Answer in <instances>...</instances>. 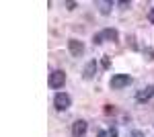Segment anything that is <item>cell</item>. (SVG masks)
Instances as JSON below:
<instances>
[{
    "label": "cell",
    "instance_id": "14",
    "mask_svg": "<svg viewBox=\"0 0 154 137\" xmlns=\"http://www.w3.org/2000/svg\"><path fill=\"white\" fill-rule=\"evenodd\" d=\"M66 6H68V8L72 10V8H76V2H66Z\"/></svg>",
    "mask_w": 154,
    "mask_h": 137
},
{
    "label": "cell",
    "instance_id": "8",
    "mask_svg": "<svg viewBox=\"0 0 154 137\" xmlns=\"http://www.w3.org/2000/svg\"><path fill=\"white\" fill-rule=\"evenodd\" d=\"M95 74H97V61H95V59H91V61L84 66V70H82V78H84V80H93Z\"/></svg>",
    "mask_w": 154,
    "mask_h": 137
},
{
    "label": "cell",
    "instance_id": "4",
    "mask_svg": "<svg viewBox=\"0 0 154 137\" xmlns=\"http://www.w3.org/2000/svg\"><path fill=\"white\" fill-rule=\"evenodd\" d=\"M70 104H72V98L66 92H58V94L54 96V106H56V111H66V109H70Z\"/></svg>",
    "mask_w": 154,
    "mask_h": 137
},
{
    "label": "cell",
    "instance_id": "12",
    "mask_svg": "<svg viewBox=\"0 0 154 137\" xmlns=\"http://www.w3.org/2000/svg\"><path fill=\"white\" fill-rule=\"evenodd\" d=\"M148 21H150V23L154 25V6L150 8V10H148Z\"/></svg>",
    "mask_w": 154,
    "mask_h": 137
},
{
    "label": "cell",
    "instance_id": "5",
    "mask_svg": "<svg viewBox=\"0 0 154 137\" xmlns=\"http://www.w3.org/2000/svg\"><path fill=\"white\" fill-rule=\"evenodd\" d=\"M86 129H88V123L84 119H76L72 123V137H84L86 135Z\"/></svg>",
    "mask_w": 154,
    "mask_h": 137
},
{
    "label": "cell",
    "instance_id": "6",
    "mask_svg": "<svg viewBox=\"0 0 154 137\" xmlns=\"http://www.w3.org/2000/svg\"><path fill=\"white\" fill-rule=\"evenodd\" d=\"M152 96H154V84H150V86H146V88L136 92V100H138V103H146V100H150Z\"/></svg>",
    "mask_w": 154,
    "mask_h": 137
},
{
    "label": "cell",
    "instance_id": "10",
    "mask_svg": "<svg viewBox=\"0 0 154 137\" xmlns=\"http://www.w3.org/2000/svg\"><path fill=\"white\" fill-rule=\"evenodd\" d=\"M99 137H117V129H115V127L103 129V131H99Z\"/></svg>",
    "mask_w": 154,
    "mask_h": 137
},
{
    "label": "cell",
    "instance_id": "13",
    "mask_svg": "<svg viewBox=\"0 0 154 137\" xmlns=\"http://www.w3.org/2000/svg\"><path fill=\"white\" fill-rule=\"evenodd\" d=\"M131 137H146V135H144L142 131H134V133H131Z\"/></svg>",
    "mask_w": 154,
    "mask_h": 137
},
{
    "label": "cell",
    "instance_id": "1",
    "mask_svg": "<svg viewBox=\"0 0 154 137\" xmlns=\"http://www.w3.org/2000/svg\"><path fill=\"white\" fill-rule=\"evenodd\" d=\"M117 37H119V35H117L115 29H103L101 33H97L95 37H93V43H95V45H101L103 41H113V43H115Z\"/></svg>",
    "mask_w": 154,
    "mask_h": 137
},
{
    "label": "cell",
    "instance_id": "3",
    "mask_svg": "<svg viewBox=\"0 0 154 137\" xmlns=\"http://www.w3.org/2000/svg\"><path fill=\"white\" fill-rule=\"evenodd\" d=\"M48 84L51 88H62V86L66 84V72H64V70H54V72L49 74Z\"/></svg>",
    "mask_w": 154,
    "mask_h": 137
},
{
    "label": "cell",
    "instance_id": "2",
    "mask_svg": "<svg viewBox=\"0 0 154 137\" xmlns=\"http://www.w3.org/2000/svg\"><path fill=\"white\" fill-rule=\"evenodd\" d=\"M130 84H131V76H128V74H115L111 78V82H109V86L113 90H121V88H125Z\"/></svg>",
    "mask_w": 154,
    "mask_h": 137
},
{
    "label": "cell",
    "instance_id": "7",
    "mask_svg": "<svg viewBox=\"0 0 154 137\" xmlns=\"http://www.w3.org/2000/svg\"><path fill=\"white\" fill-rule=\"evenodd\" d=\"M68 49H70V53L74 57H80L84 53V43L78 41V39H70V41H68Z\"/></svg>",
    "mask_w": 154,
    "mask_h": 137
},
{
    "label": "cell",
    "instance_id": "9",
    "mask_svg": "<svg viewBox=\"0 0 154 137\" xmlns=\"http://www.w3.org/2000/svg\"><path fill=\"white\" fill-rule=\"evenodd\" d=\"M97 6H99L101 14H109L111 6H113V2H109V0H97Z\"/></svg>",
    "mask_w": 154,
    "mask_h": 137
},
{
    "label": "cell",
    "instance_id": "11",
    "mask_svg": "<svg viewBox=\"0 0 154 137\" xmlns=\"http://www.w3.org/2000/svg\"><path fill=\"white\" fill-rule=\"evenodd\" d=\"M101 64H103V68H109V66H111V57L103 55V61H101Z\"/></svg>",
    "mask_w": 154,
    "mask_h": 137
}]
</instances>
